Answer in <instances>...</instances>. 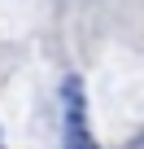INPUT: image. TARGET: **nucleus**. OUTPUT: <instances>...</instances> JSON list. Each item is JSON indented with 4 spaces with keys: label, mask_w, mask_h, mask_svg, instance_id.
<instances>
[{
    "label": "nucleus",
    "mask_w": 144,
    "mask_h": 149,
    "mask_svg": "<svg viewBox=\"0 0 144 149\" xmlns=\"http://www.w3.org/2000/svg\"><path fill=\"white\" fill-rule=\"evenodd\" d=\"M65 149H96V140L88 132H65Z\"/></svg>",
    "instance_id": "nucleus-1"
}]
</instances>
